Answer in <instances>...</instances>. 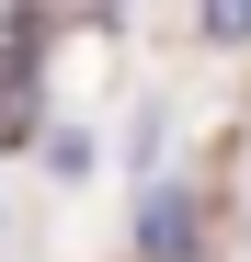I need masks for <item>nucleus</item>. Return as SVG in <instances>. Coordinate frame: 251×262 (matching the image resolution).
Listing matches in <instances>:
<instances>
[{
	"instance_id": "f257e3e1",
	"label": "nucleus",
	"mask_w": 251,
	"mask_h": 262,
	"mask_svg": "<svg viewBox=\"0 0 251 262\" xmlns=\"http://www.w3.org/2000/svg\"><path fill=\"white\" fill-rule=\"evenodd\" d=\"M34 46H46V23H0V137H23L34 114H46V80H34Z\"/></svg>"
},
{
	"instance_id": "f03ea898",
	"label": "nucleus",
	"mask_w": 251,
	"mask_h": 262,
	"mask_svg": "<svg viewBox=\"0 0 251 262\" xmlns=\"http://www.w3.org/2000/svg\"><path fill=\"white\" fill-rule=\"evenodd\" d=\"M194 251V205H183V183H160L149 194V262H183Z\"/></svg>"
},
{
	"instance_id": "7ed1b4c3",
	"label": "nucleus",
	"mask_w": 251,
	"mask_h": 262,
	"mask_svg": "<svg viewBox=\"0 0 251 262\" xmlns=\"http://www.w3.org/2000/svg\"><path fill=\"white\" fill-rule=\"evenodd\" d=\"M240 216H251V205H240Z\"/></svg>"
}]
</instances>
